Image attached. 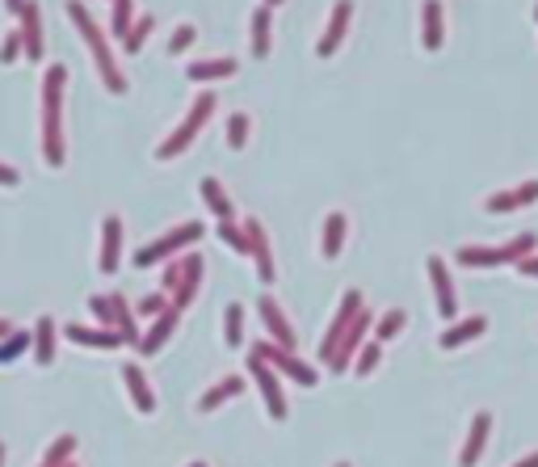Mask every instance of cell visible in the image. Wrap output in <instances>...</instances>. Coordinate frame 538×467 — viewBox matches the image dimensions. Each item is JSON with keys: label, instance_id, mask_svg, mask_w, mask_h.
Here are the masks:
<instances>
[{"label": "cell", "instance_id": "cell-25", "mask_svg": "<svg viewBox=\"0 0 538 467\" xmlns=\"http://www.w3.org/2000/svg\"><path fill=\"white\" fill-rule=\"evenodd\" d=\"M13 47H17V34H9V39H4V51H0V59H13Z\"/></svg>", "mask_w": 538, "mask_h": 467}, {"label": "cell", "instance_id": "cell-3", "mask_svg": "<svg viewBox=\"0 0 538 467\" xmlns=\"http://www.w3.org/2000/svg\"><path fill=\"white\" fill-rule=\"evenodd\" d=\"M488 429H492V417L488 412H475V421H471V434L463 442V454H458V467H475L483 454V442H488Z\"/></svg>", "mask_w": 538, "mask_h": 467}, {"label": "cell", "instance_id": "cell-19", "mask_svg": "<svg viewBox=\"0 0 538 467\" xmlns=\"http://www.w3.org/2000/svg\"><path fill=\"white\" fill-rule=\"evenodd\" d=\"M26 345H30L26 333H17V337H9V342L0 345V362H13L17 354H26Z\"/></svg>", "mask_w": 538, "mask_h": 467}, {"label": "cell", "instance_id": "cell-2", "mask_svg": "<svg viewBox=\"0 0 538 467\" xmlns=\"http://www.w3.org/2000/svg\"><path fill=\"white\" fill-rule=\"evenodd\" d=\"M249 371L257 375V387H261V396H265V409H269V417H274V421H282V417H286V396H282V387H278L274 367H265L261 358H249Z\"/></svg>", "mask_w": 538, "mask_h": 467}, {"label": "cell", "instance_id": "cell-8", "mask_svg": "<svg viewBox=\"0 0 538 467\" xmlns=\"http://www.w3.org/2000/svg\"><path fill=\"white\" fill-rule=\"evenodd\" d=\"M68 337L81 345H93V350H114V345H123V333H97V329H81V324H72Z\"/></svg>", "mask_w": 538, "mask_h": 467}, {"label": "cell", "instance_id": "cell-29", "mask_svg": "<svg viewBox=\"0 0 538 467\" xmlns=\"http://www.w3.org/2000/svg\"><path fill=\"white\" fill-rule=\"evenodd\" d=\"M0 463H4V446H0Z\"/></svg>", "mask_w": 538, "mask_h": 467}, {"label": "cell", "instance_id": "cell-26", "mask_svg": "<svg viewBox=\"0 0 538 467\" xmlns=\"http://www.w3.org/2000/svg\"><path fill=\"white\" fill-rule=\"evenodd\" d=\"M0 181H4V186H17V173L13 169H0Z\"/></svg>", "mask_w": 538, "mask_h": 467}, {"label": "cell", "instance_id": "cell-32", "mask_svg": "<svg viewBox=\"0 0 538 467\" xmlns=\"http://www.w3.org/2000/svg\"><path fill=\"white\" fill-rule=\"evenodd\" d=\"M269 4H278V0H269Z\"/></svg>", "mask_w": 538, "mask_h": 467}, {"label": "cell", "instance_id": "cell-21", "mask_svg": "<svg viewBox=\"0 0 538 467\" xmlns=\"http://www.w3.org/2000/svg\"><path fill=\"white\" fill-rule=\"evenodd\" d=\"M374 367H379V345H366L358 358V375H371Z\"/></svg>", "mask_w": 538, "mask_h": 467}, {"label": "cell", "instance_id": "cell-28", "mask_svg": "<svg viewBox=\"0 0 538 467\" xmlns=\"http://www.w3.org/2000/svg\"><path fill=\"white\" fill-rule=\"evenodd\" d=\"M0 337H9V324H4V320H0Z\"/></svg>", "mask_w": 538, "mask_h": 467}, {"label": "cell", "instance_id": "cell-7", "mask_svg": "<svg viewBox=\"0 0 538 467\" xmlns=\"http://www.w3.org/2000/svg\"><path fill=\"white\" fill-rule=\"evenodd\" d=\"M429 278H433V290H438V312H442V316H455V290H450V278H446L438 257L429 262Z\"/></svg>", "mask_w": 538, "mask_h": 467}, {"label": "cell", "instance_id": "cell-1", "mask_svg": "<svg viewBox=\"0 0 538 467\" xmlns=\"http://www.w3.org/2000/svg\"><path fill=\"white\" fill-rule=\"evenodd\" d=\"M252 358H261L265 367H274V371H282V375H290L295 384H303V387H316V379L320 375L307 367V362H299V358H290V350H282V345H269V342H261L257 350H252Z\"/></svg>", "mask_w": 538, "mask_h": 467}, {"label": "cell", "instance_id": "cell-23", "mask_svg": "<svg viewBox=\"0 0 538 467\" xmlns=\"http://www.w3.org/2000/svg\"><path fill=\"white\" fill-rule=\"evenodd\" d=\"M202 194H207V198L219 206V211H227V203H223V194H219V181H202Z\"/></svg>", "mask_w": 538, "mask_h": 467}, {"label": "cell", "instance_id": "cell-14", "mask_svg": "<svg viewBox=\"0 0 538 467\" xmlns=\"http://www.w3.org/2000/svg\"><path fill=\"white\" fill-rule=\"evenodd\" d=\"M438 42H442V9H438V4H425V47L438 51Z\"/></svg>", "mask_w": 538, "mask_h": 467}, {"label": "cell", "instance_id": "cell-22", "mask_svg": "<svg viewBox=\"0 0 538 467\" xmlns=\"http://www.w3.org/2000/svg\"><path fill=\"white\" fill-rule=\"evenodd\" d=\"M257 56H265V22H269V13H265V9H257Z\"/></svg>", "mask_w": 538, "mask_h": 467}, {"label": "cell", "instance_id": "cell-10", "mask_svg": "<svg viewBox=\"0 0 538 467\" xmlns=\"http://www.w3.org/2000/svg\"><path fill=\"white\" fill-rule=\"evenodd\" d=\"M193 236H198V228H185V232H177V236H168V240H160V245H148L143 248V253H139L135 262L139 265H152L156 257H165L168 248H177V245H185V240H193Z\"/></svg>", "mask_w": 538, "mask_h": 467}, {"label": "cell", "instance_id": "cell-9", "mask_svg": "<svg viewBox=\"0 0 538 467\" xmlns=\"http://www.w3.org/2000/svg\"><path fill=\"white\" fill-rule=\"evenodd\" d=\"M34 358H38L42 367L56 358V324H51V316H42L38 329H34Z\"/></svg>", "mask_w": 538, "mask_h": 467}, {"label": "cell", "instance_id": "cell-16", "mask_svg": "<svg viewBox=\"0 0 538 467\" xmlns=\"http://www.w3.org/2000/svg\"><path fill=\"white\" fill-rule=\"evenodd\" d=\"M341 236H346V215H329V232H324V257H337Z\"/></svg>", "mask_w": 538, "mask_h": 467}, {"label": "cell", "instance_id": "cell-12", "mask_svg": "<svg viewBox=\"0 0 538 467\" xmlns=\"http://www.w3.org/2000/svg\"><path fill=\"white\" fill-rule=\"evenodd\" d=\"M173 329H177V312H168V316L156 320V329L148 333L143 342H139V350H143V354H156V350L168 342V333H173Z\"/></svg>", "mask_w": 538, "mask_h": 467}, {"label": "cell", "instance_id": "cell-24", "mask_svg": "<svg viewBox=\"0 0 538 467\" xmlns=\"http://www.w3.org/2000/svg\"><path fill=\"white\" fill-rule=\"evenodd\" d=\"M244 131H249V126H244V114H235L232 131H227V135H232V143H244Z\"/></svg>", "mask_w": 538, "mask_h": 467}, {"label": "cell", "instance_id": "cell-13", "mask_svg": "<svg viewBox=\"0 0 538 467\" xmlns=\"http://www.w3.org/2000/svg\"><path fill=\"white\" fill-rule=\"evenodd\" d=\"M114 265H118V220H106V253H101V270L110 274Z\"/></svg>", "mask_w": 538, "mask_h": 467}, {"label": "cell", "instance_id": "cell-17", "mask_svg": "<svg viewBox=\"0 0 538 467\" xmlns=\"http://www.w3.org/2000/svg\"><path fill=\"white\" fill-rule=\"evenodd\" d=\"M240 337H244V312L240 307H227V345H240Z\"/></svg>", "mask_w": 538, "mask_h": 467}, {"label": "cell", "instance_id": "cell-4", "mask_svg": "<svg viewBox=\"0 0 538 467\" xmlns=\"http://www.w3.org/2000/svg\"><path fill=\"white\" fill-rule=\"evenodd\" d=\"M123 379H126L131 400H135V409L139 412H156V396H152V387H148V379H143V371H139V367H123Z\"/></svg>", "mask_w": 538, "mask_h": 467}, {"label": "cell", "instance_id": "cell-30", "mask_svg": "<svg viewBox=\"0 0 538 467\" xmlns=\"http://www.w3.org/2000/svg\"><path fill=\"white\" fill-rule=\"evenodd\" d=\"M190 467H207V463H190Z\"/></svg>", "mask_w": 538, "mask_h": 467}, {"label": "cell", "instance_id": "cell-31", "mask_svg": "<svg viewBox=\"0 0 538 467\" xmlns=\"http://www.w3.org/2000/svg\"><path fill=\"white\" fill-rule=\"evenodd\" d=\"M337 467H349V463H337Z\"/></svg>", "mask_w": 538, "mask_h": 467}, {"label": "cell", "instance_id": "cell-5", "mask_svg": "<svg viewBox=\"0 0 538 467\" xmlns=\"http://www.w3.org/2000/svg\"><path fill=\"white\" fill-rule=\"evenodd\" d=\"M257 307H261V320H265V329L274 333V342L282 345V350H290V345H295V333H290L286 316L278 312V303H274V299H261Z\"/></svg>", "mask_w": 538, "mask_h": 467}, {"label": "cell", "instance_id": "cell-11", "mask_svg": "<svg viewBox=\"0 0 538 467\" xmlns=\"http://www.w3.org/2000/svg\"><path fill=\"white\" fill-rule=\"evenodd\" d=\"M480 333H483V316L463 320V324H455L450 333H442V350H458L463 342H471V337H480Z\"/></svg>", "mask_w": 538, "mask_h": 467}, {"label": "cell", "instance_id": "cell-15", "mask_svg": "<svg viewBox=\"0 0 538 467\" xmlns=\"http://www.w3.org/2000/svg\"><path fill=\"white\" fill-rule=\"evenodd\" d=\"M337 22H332L329 26V34H324V42H320V56H332V42L341 39V30H346V17H349V0H341V4H337Z\"/></svg>", "mask_w": 538, "mask_h": 467}, {"label": "cell", "instance_id": "cell-18", "mask_svg": "<svg viewBox=\"0 0 538 467\" xmlns=\"http://www.w3.org/2000/svg\"><path fill=\"white\" fill-rule=\"evenodd\" d=\"M232 68H235V64H193L190 76H193V81H210V76H227Z\"/></svg>", "mask_w": 538, "mask_h": 467}, {"label": "cell", "instance_id": "cell-20", "mask_svg": "<svg viewBox=\"0 0 538 467\" xmlns=\"http://www.w3.org/2000/svg\"><path fill=\"white\" fill-rule=\"evenodd\" d=\"M404 320H408L404 312H387L383 324H379V337H383V342H387V337H396V333L404 329Z\"/></svg>", "mask_w": 538, "mask_h": 467}, {"label": "cell", "instance_id": "cell-27", "mask_svg": "<svg viewBox=\"0 0 538 467\" xmlns=\"http://www.w3.org/2000/svg\"><path fill=\"white\" fill-rule=\"evenodd\" d=\"M513 467H538V451H534V454H525L522 463H513Z\"/></svg>", "mask_w": 538, "mask_h": 467}, {"label": "cell", "instance_id": "cell-6", "mask_svg": "<svg viewBox=\"0 0 538 467\" xmlns=\"http://www.w3.org/2000/svg\"><path fill=\"white\" fill-rule=\"evenodd\" d=\"M240 392H244V379H240V375H227V379H223V384H215L207 392V396L198 400V409L202 412H210V409H219L223 400H232V396H240Z\"/></svg>", "mask_w": 538, "mask_h": 467}]
</instances>
